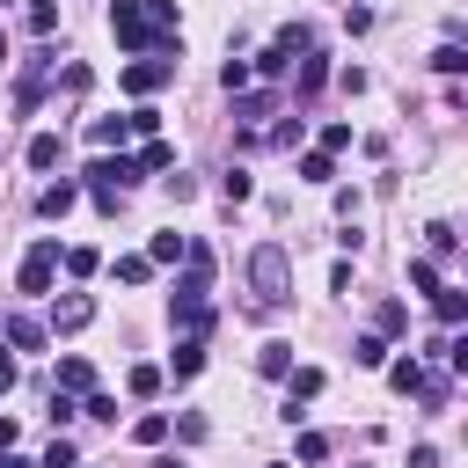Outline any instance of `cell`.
Instances as JSON below:
<instances>
[{
	"instance_id": "7a4b0ae2",
	"label": "cell",
	"mask_w": 468,
	"mask_h": 468,
	"mask_svg": "<svg viewBox=\"0 0 468 468\" xmlns=\"http://www.w3.org/2000/svg\"><path fill=\"white\" fill-rule=\"evenodd\" d=\"M249 314H271V307H285V292H292V256L278 249V241H263L256 256H249Z\"/></svg>"
},
{
	"instance_id": "52a82bcc",
	"label": "cell",
	"mask_w": 468,
	"mask_h": 468,
	"mask_svg": "<svg viewBox=\"0 0 468 468\" xmlns=\"http://www.w3.org/2000/svg\"><path fill=\"white\" fill-rule=\"evenodd\" d=\"M58 388H66V395H95V366H88L80 351H73V358H58Z\"/></svg>"
},
{
	"instance_id": "ac0fdd59",
	"label": "cell",
	"mask_w": 468,
	"mask_h": 468,
	"mask_svg": "<svg viewBox=\"0 0 468 468\" xmlns=\"http://www.w3.org/2000/svg\"><path fill=\"white\" fill-rule=\"evenodd\" d=\"M431 314H439V322H468V292H446V285H439V292H431Z\"/></svg>"
},
{
	"instance_id": "7402d4cb",
	"label": "cell",
	"mask_w": 468,
	"mask_h": 468,
	"mask_svg": "<svg viewBox=\"0 0 468 468\" xmlns=\"http://www.w3.org/2000/svg\"><path fill=\"white\" fill-rule=\"evenodd\" d=\"M351 366H366V373L388 366V344H380V336H358V344H351Z\"/></svg>"
},
{
	"instance_id": "4fadbf2b",
	"label": "cell",
	"mask_w": 468,
	"mask_h": 468,
	"mask_svg": "<svg viewBox=\"0 0 468 468\" xmlns=\"http://www.w3.org/2000/svg\"><path fill=\"white\" fill-rule=\"evenodd\" d=\"M7 344H15V351H37V344H44V322H37V314H7Z\"/></svg>"
},
{
	"instance_id": "9c48e42d",
	"label": "cell",
	"mask_w": 468,
	"mask_h": 468,
	"mask_svg": "<svg viewBox=\"0 0 468 468\" xmlns=\"http://www.w3.org/2000/svg\"><path fill=\"white\" fill-rule=\"evenodd\" d=\"M73 197H80V183H44V190H37V212L58 219V212H73Z\"/></svg>"
},
{
	"instance_id": "ffe728a7",
	"label": "cell",
	"mask_w": 468,
	"mask_h": 468,
	"mask_svg": "<svg viewBox=\"0 0 468 468\" xmlns=\"http://www.w3.org/2000/svg\"><path fill=\"white\" fill-rule=\"evenodd\" d=\"M329 176H336V161H329L322 146H314V154H300V183H329Z\"/></svg>"
},
{
	"instance_id": "d6a6232c",
	"label": "cell",
	"mask_w": 468,
	"mask_h": 468,
	"mask_svg": "<svg viewBox=\"0 0 468 468\" xmlns=\"http://www.w3.org/2000/svg\"><path fill=\"white\" fill-rule=\"evenodd\" d=\"M7 388H15V358L0 351V395H7Z\"/></svg>"
},
{
	"instance_id": "f546056e",
	"label": "cell",
	"mask_w": 468,
	"mask_h": 468,
	"mask_svg": "<svg viewBox=\"0 0 468 468\" xmlns=\"http://www.w3.org/2000/svg\"><path fill=\"white\" fill-rule=\"evenodd\" d=\"M95 263H102V256H95V249H66V271H73V278H88V271H95Z\"/></svg>"
},
{
	"instance_id": "1f68e13d",
	"label": "cell",
	"mask_w": 468,
	"mask_h": 468,
	"mask_svg": "<svg viewBox=\"0 0 468 468\" xmlns=\"http://www.w3.org/2000/svg\"><path fill=\"white\" fill-rule=\"evenodd\" d=\"M15 439H22V424H15V417H0V453H15Z\"/></svg>"
},
{
	"instance_id": "e575fe53",
	"label": "cell",
	"mask_w": 468,
	"mask_h": 468,
	"mask_svg": "<svg viewBox=\"0 0 468 468\" xmlns=\"http://www.w3.org/2000/svg\"><path fill=\"white\" fill-rule=\"evenodd\" d=\"M271 468H278V461H271Z\"/></svg>"
},
{
	"instance_id": "30bf717a",
	"label": "cell",
	"mask_w": 468,
	"mask_h": 468,
	"mask_svg": "<svg viewBox=\"0 0 468 468\" xmlns=\"http://www.w3.org/2000/svg\"><path fill=\"white\" fill-rule=\"evenodd\" d=\"M388 380H395L402 395H424V388H431V373H424V358H395V366H388Z\"/></svg>"
},
{
	"instance_id": "8fae6325",
	"label": "cell",
	"mask_w": 468,
	"mask_h": 468,
	"mask_svg": "<svg viewBox=\"0 0 468 468\" xmlns=\"http://www.w3.org/2000/svg\"><path fill=\"white\" fill-rule=\"evenodd\" d=\"M322 395V366H292L285 373V402H314Z\"/></svg>"
},
{
	"instance_id": "5bb4252c",
	"label": "cell",
	"mask_w": 468,
	"mask_h": 468,
	"mask_svg": "<svg viewBox=\"0 0 468 468\" xmlns=\"http://www.w3.org/2000/svg\"><path fill=\"white\" fill-rule=\"evenodd\" d=\"M256 366H263L271 380H285V373H292V344H285V336H271V344L256 351Z\"/></svg>"
},
{
	"instance_id": "3957f363",
	"label": "cell",
	"mask_w": 468,
	"mask_h": 468,
	"mask_svg": "<svg viewBox=\"0 0 468 468\" xmlns=\"http://www.w3.org/2000/svg\"><path fill=\"white\" fill-rule=\"evenodd\" d=\"M58 263H66V256H58V234H44V241H29L15 285H22V292H51V271H58Z\"/></svg>"
},
{
	"instance_id": "277c9868",
	"label": "cell",
	"mask_w": 468,
	"mask_h": 468,
	"mask_svg": "<svg viewBox=\"0 0 468 468\" xmlns=\"http://www.w3.org/2000/svg\"><path fill=\"white\" fill-rule=\"evenodd\" d=\"M117 80H124V95H154V88H168V80H176V58H132Z\"/></svg>"
},
{
	"instance_id": "7c38bea8",
	"label": "cell",
	"mask_w": 468,
	"mask_h": 468,
	"mask_svg": "<svg viewBox=\"0 0 468 468\" xmlns=\"http://www.w3.org/2000/svg\"><path fill=\"white\" fill-rule=\"evenodd\" d=\"M146 256H154V263H190V234H154Z\"/></svg>"
},
{
	"instance_id": "83f0119b",
	"label": "cell",
	"mask_w": 468,
	"mask_h": 468,
	"mask_svg": "<svg viewBox=\"0 0 468 468\" xmlns=\"http://www.w3.org/2000/svg\"><path fill=\"white\" fill-rule=\"evenodd\" d=\"M431 66H439V73H468V51H461V44H439Z\"/></svg>"
},
{
	"instance_id": "cb8c5ba5",
	"label": "cell",
	"mask_w": 468,
	"mask_h": 468,
	"mask_svg": "<svg viewBox=\"0 0 468 468\" xmlns=\"http://www.w3.org/2000/svg\"><path fill=\"white\" fill-rule=\"evenodd\" d=\"M132 439H139V446H161V439H168V417H161V410H146V417L132 424Z\"/></svg>"
},
{
	"instance_id": "5b68a950",
	"label": "cell",
	"mask_w": 468,
	"mask_h": 468,
	"mask_svg": "<svg viewBox=\"0 0 468 468\" xmlns=\"http://www.w3.org/2000/svg\"><path fill=\"white\" fill-rule=\"evenodd\" d=\"M88 322H95V300H88V292L51 300V329H66V336H73V329H88Z\"/></svg>"
},
{
	"instance_id": "ba28073f",
	"label": "cell",
	"mask_w": 468,
	"mask_h": 468,
	"mask_svg": "<svg viewBox=\"0 0 468 468\" xmlns=\"http://www.w3.org/2000/svg\"><path fill=\"white\" fill-rule=\"evenodd\" d=\"M124 139H132V117H95V124H88V146H102V154L124 146Z\"/></svg>"
},
{
	"instance_id": "6da1fadb",
	"label": "cell",
	"mask_w": 468,
	"mask_h": 468,
	"mask_svg": "<svg viewBox=\"0 0 468 468\" xmlns=\"http://www.w3.org/2000/svg\"><path fill=\"white\" fill-rule=\"evenodd\" d=\"M110 37L124 51H146L154 37H176V0H110Z\"/></svg>"
},
{
	"instance_id": "4dcf8cb0",
	"label": "cell",
	"mask_w": 468,
	"mask_h": 468,
	"mask_svg": "<svg viewBox=\"0 0 468 468\" xmlns=\"http://www.w3.org/2000/svg\"><path fill=\"white\" fill-rule=\"evenodd\" d=\"M292 453H300V461H322V453H329V439H322V431H300V446H292Z\"/></svg>"
},
{
	"instance_id": "9a60e30c",
	"label": "cell",
	"mask_w": 468,
	"mask_h": 468,
	"mask_svg": "<svg viewBox=\"0 0 468 468\" xmlns=\"http://www.w3.org/2000/svg\"><path fill=\"white\" fill-rule=\"evenodd\" d=\"M22 22H29V37H51V29H58V0H29Z\"/></svg>"
},
{
	"instance_id": "8992f818",
	"label": "cell",
	"mask_w": 468,
	"mask_h": 468,
	"mask_svg": "<svg viewBox=\"0 0 468 468\" xmlns=\"http://www.w3.org/2000/svg\"><path fill=\"white\" fill-rule=\"evenodd\" d=\"M168 373H176V380H190V373H205V336H183V344L168 351Z\"/></svg>"
},
{
	"instance_id": "603a6c76",
	"label": "cell",
	"mask_w": 468,
	"mask_h": 468,
	"mask_svg": "<svg viewBox=\"0 0 468 468\" xmlns=\"http://www.w3.org/2000/svg\"><path fill=\"white\" fill-rule=\"evenodd\" d=\"M124 388H132L139 402H146V395H161V366H132V373H124Z\"/></svg>"
},
{
	"instance_id": "e0dca14e",
	"label": "cell",
	"mask_w": 468,
	"mask_h": 468,
	"mask_svg": "<svg viewBox=\"0 0 468 468\" xmlns=\"http://www.w3.org/2000/svg\"><path fill=\"white\" fill-rule=\"evenodd\" d=\"M219 190H227V205H249V197H256V176H249V168H227Z\"/></svg>"
},
{
	"instance_id": "836d02e7",
	"label": "cell",
	"mask_w": 468,
	"mask_h": 468,
	"mask_svg": "<svg viewBox=\"0 0 468 468\" xmlns=\"http://www.w3.org/2000/svg\"><path fill=\"white\" fill-rule=\"evenodd\" d=\"M0 66H7V37H0Z\"/></svg>"
},
{
	"instance_id": "484cf974",
	"label": "cell",
	"mask_w": 468,
	"mask_h": 468,
	"mask_svg": "<svg viewBox=\"0 0 468 468\" xmlns=\"http://www.w3.org/2000/svg\"><path fill=\"white\" fill-rule=\"evenodd\" d=\"M80 417H95V424H117V395H102V388H95V395L80 402Z\"/></svg>"
},
{
	"instance_id": "2e32d148",
	"label": "cell",
	"mask_w": 468,
	"mask_h": 468,
	"mask_svg": "<svg viewBox=\"0 0 468 468\" xmlns=\"http://www.w3.org/2000/svg\"><path fill=\"white\" fill-rule=\"evenodd\" d=\"M58 154H66L58 132H37V139H29V168H58Z\"/></svg>"
},
{
	"instance_id": "44dd1931",
	"label": "cell",
	"mask_w": 468,
	"mask_h": 468,
	"mask_svg": "<svg viewBox=\"0 0 468 468\" xmlns=\"http://www.w3.org/2000/svg\"><path fill=\"white\" fill-rule=\"evenodd\" d=\"M154 278V256H117V285H146Z\"/></svg>"
},
{
	"instance_id": "d6986e66",
	"label": "cell",
	"mask_w": 468,
	"mask_h": 468,
	"mask_svg": "<svg viewBox=\"0 0 468 468\" xmlns=\"http://www.w3.org/2000/svg\"><path fill=\"white\" fill-rule=\"evenodd\" d=\"M322 80H329V58H322V51H307V58H300V95H314Z\"/></svg>"
},
{
	"instance_id": "f1b7e54d",
	"label": "cell",
	"mask_w": 468,
	"mask_h": 468,
	"mask_svg": "<svg viewBox=\"0 0 468 468\" xmlns=\"http://www.w3.org/2000/svg\"><path fill=\"white\" fill-rule=\"evenodd\" d=\"M351 146V124H322V154H344Z\"/></svg>"
},
{
	"instance_id": "d4e9b609",
	"label": "cell",
	"mask_w": 468,
	"mask_h": 468,
	"mask_svg": "<svg viewBox=\"0 0 468 468\" xmlns=\"http://www.w3.org/2000/svg\"><path fill=\"white\" fill-rule=\"evenodd\" d=\"M410 285L431 300V292H439V263H431V256H417V263H410Z\"/></svg>"
},
{
	"instance_id": "4316f807",
	"label": "cell",
	"mask_w": 468,
	"mask_h": 468,
	"mask_svg": "<svg viewBox=\"0 0 468 468\" xmlns=\"http://www.w3.org/2000/svg\"><path fill=\"white\" fill-rule=\"evenodd\" d=\"M219 88L241 95V88H249V58H227V66H219Z\"/></svg>"
}]
</instances>
